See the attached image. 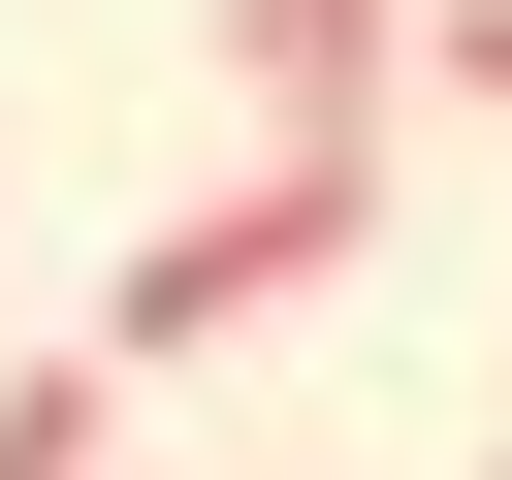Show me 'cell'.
<instances>
[{"mask_svg":"<svg viewBox=\"0 0 512 480\" xmlns=\"http://www.w3.org/2000/svg\"><path fill=\"white\" fill-rule=\"evenodd\" d=\"M384 256V128H256L192 224H128V288H96V352L160 384V352H224V320H288V288H352Z\"/></svg>","mask_w":512,"mask_h":480,"instance_id":"1","label":"cell"},{"mask_svg":"<svg viewBox=\"0 0 512 480\" xmlns=\"http://www.w3.org/2000/svg\"><path fill=\"white\" fill-rule=\"evenodd\" d=\"M224 96L256 128H384L416 96V0H224Z\"/></svg>","mask_w":512,"mask_h":480,"instance_id":"2","label":"cell"},{"mask_svg":"<svg viewBox=\"0 0 512 480\" xmlns=\"http://www.w3.org/2000/svg\"><path fill=\"white\" fill-rule=\"evenodd\" d=\"M0 480H128V352H32L0 384Z\"/></svg>","mask_w":512,"mask_h":480,"instance_id":"3","label":"cell"},{"mask_svg":"<svg viewBox=\"0 0 512 480\" xmlns=\"http://www.w3.org/2000/svg\"><path fill=\"white\" fill-rule=\"evenodd\" d=\"M416 96H448V128H512V0H416Z\"/></svg>","mask_w":512,"mask_h":480,"instance_id":"4","label":"cell"},{"mask_svg":"<svg viewBox=\"0 0 512 480\" xmlns=\"http://www.w3.org/2000/svg\"><path fill=\"white\" fill-rule=\"evenodd\" d=\"M480 480H512V448H480Z\"/></svg>","mask_w":512,"mask_h":480,"instance_id":"5","label":"cell"}]
</instances>
